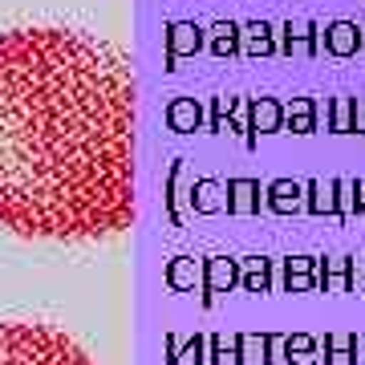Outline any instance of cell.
<instances>
[{
	"label": "cell",
	"mask_w": 365,
	"mask_h": 365,
	"mask_svg": "<svg viewBox=\"0 0 365 365\" xmlns=\"http://www.w3.org/2000/svg\"><path fill=\"white\" fill-rule=\"evenodd\" d=\"M313 268H317V256H288L284 260V288L288 292H313L317 288Z\"/></svg>",
	"instance_id": "9a60e30c"
},
{
	"label": "cell",
	"mask_w": 365,
	"mask_h": 365,
	"mask_svg": "<svg viewBox=\"0 0 365 365\" xmlns=\"http://www.w3.org/2000/svg\"><path fill=\"white\" fill-rule=\"evenodd\" d=\"M182 357H191L195 365H207V337H203V333H195V337L182 345Z\"/></svg>",
	"instance_id": "cb8c5ba5"
},
{
	"label": "cell",
	"mask_w": 365,
	"mask_h": 365,
	"mask_svg": "<svg viewBox=\"0 0 365 365\" xmlns=\"http://www.w3.org/2000/svg\"><path fill=\"white\" fill-rule=\"evenodd\" d=\"M321 37H325V53L333 57H357L365 49V29L357 21H333L321 29Z\"/></svg>",
	"instance_id": "30bf717a"
},
{
	"label": "cell",
	"mask_w": 365,
	"mask_h": 365,
	"mask_svg": "<svg viewBox=\"0 0 365 365\" xmlns=\"http://www.w3.org/2000/svg\"><path fill=\"white\" fill-rule=\"evenodd\" d=\"M325 126L333 134H357V98H329Z\"/></svg>",
	"instance_id": "5bb4252c"
},
{
	"label": "cell",
	"mask_w": 365,
	"mask_h": 365,
	"mask_svg": "<svg viewBox=\"0 0 365 365\" xmlns=\"http://www.w3.org/2000/svg\"><path fill=\"white\" fill-rule=\"evenodd\" d=\"M304 191H309V199H304V211L309 215H333V220H345V207H341V191H345V179H309L304 182Z\"/></svg>",
	"instance_id": "5b68a950"
},
{
	"label": "cell",
	"mask_w": 365,
	"mask_h": 365,
	"mask_svg": "<svg viewBox=\"0 0 365 365\" xmlns=\"http://www.w3.org/2000/svg\"><path fill=\"white\" fill-rule=\"evenodd\" d=\"M244 37H248V53L260 57V53H276V37H272V25L268 21H252V25H240Z\"/></svg>",
	"instance_id": "603a6c76"
},
{
	"label": "cell",
	"mask_w": 365,
	"mask_h": 365,
	"mask_svg": "<svg viewBox=\"0 0 365 365\" xmlns=\"http://www.w3.org/2000/svg\"><path fill=\"white\" fill-rule=\"evenodd\" d=\"M182 361V341L175 333H167V365H179Z\"/></svg>",
	"instance_id": "484cf974"
},
{
	"label": "cell",
	"mask_w": 365,
	"mask_h": 365,
	"mask_svg": "<svg viewBox=\"0 0 365 365\" xmlns=\"http://www.w3.org/2000/svg\"><path fill=\"white\" fill-rule=\"evenodd\" d=\"M284 130L292 134H313L317 130V102L313 98H292L284 106Z\"/></svg>",
	"instance_id": "ac0fdd59"
},
{
	"label": "cell",
	"mask_w": 365,
	"mask_h": 365,
	"mask_svg": "<svg viewBox=\"0 0 365 365\" xmlns=\"http://www.w3.org/2000/svg\"><path fill=\"white\" fill-rule=\"evenodd\" d=\"M280 345H284L288 365H321V345H317V337H309V333H288Z\"/></svg>",
	"instance_id": "2e32d148"
},
{
	"label": "cell",
	"mask_w": 365,
	"mask_h": 365,
	"mask_svg": "<svg viewBox=\"0 0 365 365\" xmlns=\"http://www.w3.org/2000/svg\"><path fill=\"white\" fill-rule=\"evenodd\" d=\"M325 365H357V333H325Z\"/></svg>",
	"instance_id": "d6986e66"
},
{
	"label": "cell",
	"mask_w": 365,
	"mask_h": 365,
	"mask_svg": "<svg viewBox=\"0 0 365 365\" xmlns=\"http://www.w3.org/2000/svg\"><path fill=\"white\" fill-rule=\"evenodd\" d=\"M220 191H223L220 179H195L191 182V211H195V215H215V211L223 207Z\"/></svg>",
	"instance_id": "ffe728a7"
},
{
	"label": "cell",
	"mask_w": 365,
	"mask_h": 365,
	"mask_svg": "<svg viewBox=\"0 0 365 365\" xmlns=\"http://www.w3.org/2000/svg\"><path fill=\"white\" fill-rule=\"evenodd\" d=\"M138 86L110 41L61 25L0 33V227L90 244L134 227Z\"/></svg>",
	"instance_id": "6da1fadb"
},
{
	"label": "cell",
	"mask_w": 365,
	"mask_h": 365,
	"mask_svg": "<svg viewBox=\"0 0 365 365\" xmlns=\"http://www.w3.org/2000/svg\"><path fill=\"white\" fill-rule=\"evenodd\" d=\"M264 207L272 211V215H300L304 211V182L272 179L264 187Z\"/></svg>",
	"instance_id": "9c48e42d"
},
{
	"label": "cell",
	"mask_w": 365,
	"mask_h": 365,
	"mask_svg": "<svg viewBox=\"0 0 365 365\" xmlns=\"http://www.w3.org/2000/svg\"><path fill=\"white\" fill-rule=\"evenodd\" d=\"M357 134H365V98H357Z\"/></svg>",
	"instance_id": "4316f807"
},
{
	"label": "cell",
	"mask_w": 365,
	"mask_h": 365,
	"mask_svg": "<svg viewBox=\"0 0 365 365\" xmlns=\"http://www.w3.org/2000/svg\"><path fill=\"white\" fill-rule=\"evenodd\" d=\"M0 365H98V361L57 325L0 321Z\"/></svg>",
	"instance_id": "7a4b0ae2"
},
{
	"label": "cell",
	"mask_w": 365,
	"mask_h": 365,
	"mask_svg": "<svg viewBox=\"0 0 365 365\" xmlns=\"http://www.w3.org/2000/svg\"><path fill=\"white\" fill-rule=\"evenodd\" d=\"M240 288L248 292H272V260L268 256H244L240 260Z\"/></svg>",
	"instance_id": "4fadbf2b"
},
{
	"label": "cell",
	"mask_w": 365,
	"mask_h": 365,
	"mask_svg": "<svg viewBox=\"0 0 365 365\" xmlns=\"http://www.w3.org/2000/svg\"><path fill=\"white\" fill-rule=\"evenodd\" d=\"M203 33L207 29H199L195 21H175V25H167V69H175L179 57H191V53L207 49Z\"/></svg>",
	"instance_id": "8992f818"
},
{
	"label": "cell",
	"mask_w": 365,
	"mask_h": 365,
	"mask_svg": "<svg viewBox=\"0 0 365 365\" xmlns=\"http://www.w3.org/2000/svg\"><path fill=\"white\" fill-rule=\"evenodd\" d=\"M260 203H264L260 179H227V187H223L227 215H260Z\"/></svg>",
	"instance_id": "ba28073f"
},
{
	"label": "cell",
	"mask_w": 365,
	"mask_h": 365,
	"mask_svg": "<svg viewBox=\"0 0 365 365\" xmlns=\"http://www.w3.org/2000/svg\"><path fill=\"white\" fill-rule=\"evenodd\" d=\"M235 110H240V98H211L207 126H211L215 134H220V130H244V126L235 122Z\"/></svg>",
	"instance_id": "7402d4cb"
},
{
	"label": "cell",
	"mask_w": 365,
	"mask_h": 365,
	"mask_svg": "<svg viewBox=\"0 0 365 365\" xmlns=\"http://www.w3.org/2000/svg\"><path fill=\"white\" fill-rule=\"evenodd\" d=\"M232 288H240V260L235 256H207L203 260V288H199L203 309H211L215 297L232 292Z\"/></svg>",
	"instance_id": "3957f363"
},
{
	"label": "cell",
	"mask_w": 365,
	"mask_h": 365,
	"mask_svg": "<svg viewBox=\"0 0 365 365\" xmlns=\"http://www.w3.org/2000/svg\"><path fill=\"white\" fill-rule=\"evenodd\" d=\"M345 191H349V207L357 211V215H365V182L361 179H349V182H345Z\"/></svg>",
	"instance_id": "d4e9b609"
},
{
	"label": "cell",
	"mask_w": 365,
	"mask_h": 365,
	"mask_svg": "<svg viewBox=\"0 0 365 365\" xmlns=\"http://www.w3.org/2000/svg\"><path fill=\"white\" fill-rule=\"evenodd\" d=\"M317 264H321V276H317V288L321 292H333V288H341V292H361V280H357L361 260L341 256V260H317Z\"/></svg>",
	"instance_id": "52a82bcc"
},
{
	"label": "cell",
	"mask_w": 365,
	"mask_h": 365,
	"mask_svg": "<svg viewBox=\"0 0 365 365\" xmlns=\"http://www.w3.org/2000/svg\"><path fill=\"white\" fill-rule=\"evenodd\" d=\"M182 163L187 158H175L170 163V170H167V195H163V207H167V220H170V227H182V211H179V179H182Z\"/></svg>",
	"instance_id": "44dd1931"
},
{
	"label": "cell",
	"mask_w": 365,
	"mask_h": 365,
	"mask_svg": "<svg viewBox=\"0 0 365 365\" xmlns=\"http://www.w3.org/2000/svg\"><path fill=\"white\" fill-rule=\"evenodd\" d=\"M163 276H167V284L175 292H195V288H203V260H195V256H175Z\"/></svg>",
	"instance_id": "7c38bea8"
},
{
	"label": "cell",
	"mask_w": 365,
	"mask_h": 365,
	"mask_svg": "<svg viewBox=\"0 0 365 365\" xmlns=\"http://www.w3.org/2000/svg\"><path fill=\"white\" fill-rule=\"evenodd\" d=\"M167 122H170V130H175V134L203 130V122H207L203 102H195V98H175V102L167 106Z\"/></svg>",
	"instance_id": "8fae6325"
},
{
	"label": "cell",
	"mask_w": 365,
	"mask_h": 365,
	"mask_svg": "<svg viewBox=\"0 0 365 365\" xmlns=\"http://www.w3.org/2000/svg\"><path fill=\"white\" fill-rule=\"evenodd\" d=\"M207 33H211L207 49L215 53V57H235V53L244 49V45H240V37H244V29L235 25V21H215V25H211Z\"/></svg>",
	"instance_id": "e0dca14e"
},
{
	"label": "cell",
	"mask_w": 365,
	"mask_h": 365,
	"mask_svg": "<svg viewBox=\"0 0 365 365\" xmlns=\"http://www.w3.org/2000/svg\"><path fill=\"white\" fill-rule=\"evenodd\" d=\"M280 130H284V102H276V98H252L248 122H244V143L256 146L260 134H280Z\"/></svg>",
	"instance_id": "277c9868"
}]
</instances>
